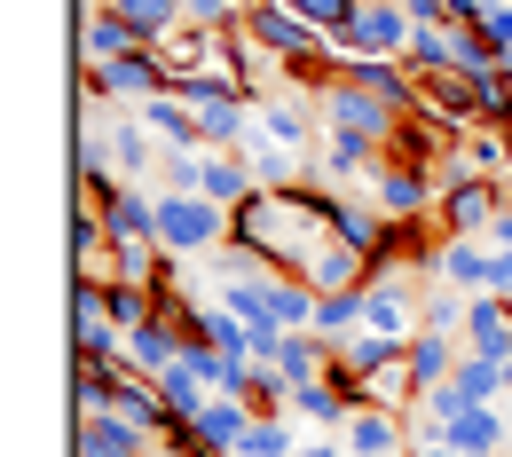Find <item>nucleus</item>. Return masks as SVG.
<instances>
[{"instance_id":"1","label":"nucleus","mask_w":512,"mask_h":457,"mask_svg":"<svg viewBox=\"0 0 512 457\" xmlns=\"http://www.w3.org/2000/svg\"><path fill=\"white\" fill-rule=\"evenodd\" d=\"M331 197H339V190H308V182H292V190H260L253 205L229 213V245H245V253L268 261L276 276H300L323 245H339V237H331Z\"/></svg>"},{"instance_id":"2","label":"nucleus","mask_w":512,"mask_h":457,"mask_svg":"<svg viewBox=\"0 0 512 457\" xmlns=\"http://www.w3.org/2000/svg\"><path fill=\"white\" fill-rule=\"evenodd\" d=\"M158 245L174 261H197L213 245H229V205H213L197 190H158Z\"/></svg>"},{"instance_id":"3","label":"nucleus","mask_w":512,"mask_h":457,"mask_svg":"<svg viewBox=\"0 0 512 457\" xmlns=\"http://www.w3.org/2000/svg\"><path fill=\"white\" fill-rule=\"evenodd\" d=\"M237 24H245L260 48L276 56V71H284V64H308V56H323V48H331L316 24H308V16H292L284 0H245V16H237Z\"/></svg>"},{"instance_id":"4","label":"nucleus","mask_w":512,"mask_h":457,"mask_svg":"<svg viewBox=\"0 0 512 457\" xmlns=\"http://www.w3.org/2000/svg\"><path fill=\"white\" fill-rule=\"evenodd\" d=\"M87 95H95V103H150V95H174V71H166L158 48H127L119 64L87 71Z\"/></svg>"},{"instance_id":"5","label":"nucleus","mask_w":512,"mask_h":457,"mask_svg":"<svg viewBox=\"0 0 512 457\" xmlns=\"http://www.w3.org/2000/svg\"><path fill=\"white\" fill-rule=\"evenodd\" d=\"M505 205H512V197L497 190L489 174H457V182H442V205H434V229H442V237H489Z\"/></svg>"},{"instance_id":"6","label":"nucleus","mask_w":512,"mask_h":457,"mask_svg":"<svg viewBox=\"0 0 512 457\" xmlns=\"http://www.w3.org/2000/svg\"><path fill=\"white\" fill-rule=\"evenodd\" d=\"M71 347H79V363H119L127 355V331L111 316V284H71Z\"/></svg>"},{"instance_id":"7","label":"nucleus","mask_w":512,"mask_h":457,"mask_svg":"<svg viewBox=\"0 0 512 457\" xmlns=\"http://www.w3.org/2000/svg\"><path fill=\"white\" fill-rule=\"evenodd\" d=\"M410 40H418V24H410V8L402 0H379V8H355V24H347V56H379V64H410Z\"/></svg>"},{"instance_id":"8","label":"nucleus","mask_w":512,"mask_h":457,"mask_svg":"<svg viewBox=\"0 0 512 457\" xmlns=\"http://www.w3.org/2000/svg\"><path fill=\"white\" fill-rule=\"evenodd\" d=\"M371 197H379L386 221H434L442 182H434V174H418V166H394V158H379V166H371Z\"/></svg>"},{"instance_id":"9","label":"nucleus","mask_w":512,"mask_h":457,"mask_svg":"<svg viewBox=\"0 0 512 457\" xmlns=\"http://www.w3.org/2000/svg\"><path fill=\"white\" fill-rule=\"evenodd\" d=\"M253 134L260 142H276V150H323V127H316V103H284L276 87L268 95H253Z\"/></svg>"},{"instance_id":"10","label":"nucleus","mask_w":512,"mask_h":457,"mask_svg":"<svg viewBox=\"0 0 512 457\" xmlns=\"http://www.w3.org/2000/svg\"><path fill=\"white\" fill-rule=\"evenodd\" d=\"M497 245L489 237H442V253H434V276L442 284H457L465 300H481V292H497Z\"/></svg>"},{"instance_id":"11","label":"nucleus","mask_w":512,"mask_h":457,"mask_svg":"<svg viewBox=\"0 0 512 457\" xmlns=\"http://www.w3.org/2000/svg\"><path fill=\"white\" fill-rule=\"evenodd\" d=\"M418 324H426V300L410 292V276H371V292H363V331L410 339Z\"/></svg>"},{"instance_id":"12","label":"nucleus","mask_w":512,"mask_h":457,"mask_svg":"<svg viewBox=\"0 0 512 457\" xmlns=\"http://www.w3.org/2000/svg\"><path fill=\"white\" fill-rule=\"evenodd\" d=\"M339 442H347V457H410V418H402V410H379V402H363V410L339 426Z\"/></svg>"},{"instance_id":"13","label":"nucleus","mask_w":512,"mask_h":457,"mask_svg":"<svg viewBox=\"0 0 512 457\" xmlns=\"http://www.w3.org/2000/svg\"><path fill=\"white\" fill-rule=\"evenodd\" d=\"M79 457H158V434L119 418V410H87L79 418Z\"/></svg>"},{"instance_id":"14","label":"nucleus","mask_w":512,"mask_h":457,"mask_svg":"<svg viewBox=\"0 0 512 457\" xmlns=\"http://www.w3.org/2000/svg\"><path fill=\"white\" fill-rule=\"evenodd\" d=\"M197 197H213V205H253L260 182H253V166H245V150H205L197 158Z\"/></svg>"},{"instance_id":"15","label":"nucleus","mask_w":512,"mask_h":457,"mask_svg":"<svg viewBox=\"0 0 512 457\" xmlns=\"http://www.w3.org/2000/svg\"><path fill=\"white\" fill-rule=\"evenodd\" d=\"M331 237L379 261V245H386V237H394V221H386V213H379V197H347V190H339V197H331Z\"/></svg>"},{"instance_id":"16","label":"nucleus","mask_w":512,"mask_h":457,"mask_svg":"<svg viewBox=\"0 0 512 457\" xmlns=\"http://www.w3.org/2000/svg\"><path fill=\"white\" fill-rule=\"evenodd\" d=\"M190 434H197L213 457H237V442L253 434V402H237V394H213V402L190 418Z\"/></svg>"},{"instance_id":"17","label":"nucleus","mask_w":512,"mask_h":457,"mask_svg":"<svg viewBox=\"0 0 512 457\" xmlns=\"http://www.w3.org/2000/svg\"><path fill=\"white\" fill-rule=\"evenodd\" d=\"M465 347L489 363H512V300H497V292L465 300Z\"/></svg>"},{"instance_id":"18","label":"nucleus","mask_w":512,"mask_h":457,"mask_svg":"<svg viewBox=\"0 0 512 457\" xmlns=\"http://www.w3.org/2000/svg\"><path fill=\"white\" fill-rule=\"evenodd\" d=\"M103 142H111V166H119V182H127V190H142L150 158H166V142L142 127V119H103Z\"/></svg>"},{"instance_id":"19","label":"nucleus","mask_w":512,"mask_h":457,"mask_svg":"<svg viewBox=\"0 0 512 457\" xmlns=\"http://www.w3.org/2000/svg\"><path fill=\"white\" fill-rule=\"evenodd\" d=\"M134 119L158 134L166 150H205V119H197L182 95H150V103H134Z\"/></svg>"},{"instance_id":"20","label":"nucleus","mask_w":512,"mask_h":457,"mask_svg":"<svg viewBox=\"0 0 512 457\" xmlns=\"http://www.w3.org/2000/svg\"><path fill=\"white\" fill-rule=\"evenodd\" d=\"M300 284H308V292H363V284H371V253H355V245H323L316 261L300 268Z\"/></svg>"},{"instance_id":"21","label":"nucleus","mask_w":512,"mask_h":457,"mask_svg":"<svg viewBox=\"0 0 512 457\" xmlns=\"http://www.w3.org/2000/svg\"><path fill=\"white\" fill-rule=\"evenodd\" d=\"M457 363H465V331H442V324L410 331V371H418V387H442Z\"/></svg>"},{"instance_id":"22","label":"nucleus","mask_w":512,"mask_h":457,"mask_svg":"<svg viewBox=\"0 0 512 457\" xmlns=\"http://www.w3.org/2000/svg\"><path fill=\"white\" fill-rule=\"evenodd\" d=\"M111 16L134 32V48H166L190 16H182V0H111Z\"/></svg>"},{"instance_id":"23","label":"nucleus","mask_w":512,"mask_h":457,"mask_svg":"<svg viewBox=\"0 0 512 457\" xmlns=\"http://www.w3.org/2000/svg\"><path fill=\"white\" fill-rule=\"evenodd\" d=\"M442 442H449V450H465V457H505V410H497V402H481V410L449 418Z\"/></svg>"},{"instance_id":"24","label":"nucleus","mask_w":512,"mask_h":457,"mask_svg":"<svg viewBox=\"0 0 512 457\" xmlns=\"http://www.w3.org/2000/svg\"><path fill=\"white\" fill-rule=\"evenodd\" d=\"M127 363L142 371V379H158V371H174V363H182V324H174V316H158V324L127 331Z\"/></svg>"},{"instance_id":"25","label":"nucleus","mask_w":512,"mask_h":457,"mask_svg":"<svg viewBox=\"0 0 512 457\" xmlns=\"http://www.w3.org/2000/svg\"><path fill=\"white\" fill-rule=\"evenodd\" d=\"M127 48H134V32L119 24V16H111V8H87V16H79V71L119 64Z\"/></svg>"},{"instance_id":"26","label":"nucleus","mask_w":512,"mask_h":457,"mask_svg":"<svg viewBox=\"0 0 512 457\" xmlns=\"http://www.w3.org/2000/svg\"><path fill=\"white\" fill-rule=\"evenodd\" d=\"M449 387H457L465 410H481V402H497V394L512 387V363H489V355H473V347H465V363L449 371Z\"/></svg>"},{"instance_id":"27","label":"nucleus","mask_w":512,"mask_h":457,"mask_svg":"<svg viewBox=\"0 0 512 457\" xmlns=\"http://www.w3.org/2000/svg\"><path fill=\"white\" fill-rule=\"evenodd\" d=\"M158 402H166V418H182V426H190L197 410L213 402V387H205V371H197L190 355H182L174 371H158Z\"/></svg>"},{"instance_id":"28","label":"nucleus","mask_w":512,"mask_h":457,"mask_svg":"<svg viewBox=\"0 0 512 457\" xmlns=\"http://www.w3.org/2000/svg\"><path fill=\"white\" fill-rule=\"evenodd\" d=\"M363 292H371V284H363ZM363 292H323L316 300V339H331V347H339V339H355V331H363Z\"/></svg>"},{"instance_id":"29","label":"nucleus","mask_w":512,"mask_h":457,"mask_svg":"<svg viewBox=\"0 0 512 457\" xmlns=\"http://www.w3.org/2000/svg\"><path fill=\"white\" fill-rule=\"evenodd\" d=\"M119 371H127V363H79V371H71V402H79V418L119 402Z\"/></svg>"},{"instance_id":"30","label":"nucleus","mask_w":512,"mask_h":457,"mask_svg":"<svg viewBox=\"0 0 512 457\" xmlns=\"http://www.w3.org/2000/svg\"><path fill=\"white\" fill-rule=\"evenodd\" d=\"M284 8H292V16H308L323 40H347V24H355V8H363V0H284Z\"/></svg>"},{"instance_id":"31","label":"nucleus","mask_w":512,"mask_h":457,"mask_svg":"<svg viewBox=\"0 0 512 457\" xmlns=\"http://www.w3.org/2000/svg\"><path fill=\"white\" fill-rule=\"evenodd\" d=\"M237 457H300V442H292V418H253V434L237 442Z\"/></svg>"},{"instance_id":"32","label":"nucleus","mask_w":512,"mask_h":457,"mask_svg":"<svg viewBox=\"0 0 512 457\" xmlns=\"http://www.w3.org/2000/svg\"><path fill=\"white\" fill-rule=\"evenodd\" d=\"M473 32L489 40V56H512V0H489V8L473 16Z\"/></svg>"},{"instance_id":"33","label":"nucleus","mask_w":512,"mask_h":457,"mask_svg":"<svg viewBox=\"0 0 512 457\" xmlns=\"http://www.w3.org/2000/svg\"><path fill=\"white\" fill-rule=\"evenodd\" d=\"M489 245H497V253H512V205L497 213V229H489Z\"/></svg>"},{"instance_id":"34","label":"nucleus","mask_w":512,"mask_h":457,"mask_svg":"<svg viewBox=\"0 0 512 457\" xmlns=\"http://www.w3.org/2000/svg\"><path fill=\"white\" fill-rule=\"evenodd\" d=\"M300 457H347V442H308Z\"/></svg>"},{"instance_id":"35","label":"nucleus","mask_w":512,"mask_h":457,"mask_svg":"<svg viewBox=\"0 0 512 457\" xmlns=\"http://www.w3.org/2000/svg\"><path fill=\"white\" fill-rule=\"evenodd\" d=\"M410 457H465V450H449V442H418Z\"/></svg>"},{"instance_id":"36","label":"nucleus","mask_w":512,"mask_h":457,"mask_svg":"<svg viewBox=\"0 0 512 457\" xmlns=\"http://www.w3.org/2000/svg\"><path fill=\"white\" fill-rule=\"evenodd\" d=\"M505 450H512V410H505Z\"/></svg>"},{"instance_id":"37","label":"nucleus","mask_w":512,"mask_h":457,"mask_svg":"<svg viewBox=\"0 0 512 457\" xmlns=\"http://www.w3.org/2000/svg\"><path fill=\"white\" fill-rule=\"evenodd\" d=\"M363 8H379V0H363Z\"/></svg>"},{"instance_id":"38","label":"nucleus","mask_w":512,"mask_h":457,"mask_svg":"<svg viewBox=\"0 0 512 457\" xmlns=\"http://www.w3.org/2000/svg\"><path fill=\"white\" fill-rule=\"evenodd\" d=\"M205 457H213V450H205Z\"/></svg>"},{"instance_id":"39","label":"nucleus","mask_w":512,"mask_h":457,"mask_svg":"<svg viewBox=\"0 0 512 457\" xmlns=\"http://www.w3.org/2000/svg\"><path fill=\"white\" fill-rule=\"evenodd\" d=\"M505 457H512V450H505Z\"/></svg>"}]
</instances>
